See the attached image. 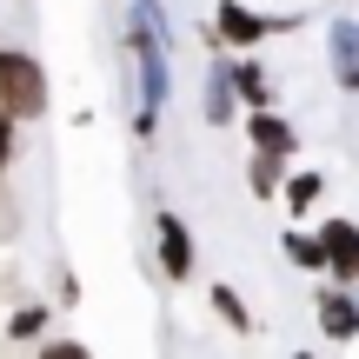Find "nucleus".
<instances>
[{"label":"nucleus","instance_id":"nucleus-1","mask_svg":"<svg viewBox=\"0 0 359 359\" xmlns=\"http://www.w3.org/2000/svg\"><path fill=\"white\" fill-rule=\"evenodd\" d=\"M173 40L154 34L147 20H127V67L140 80V100H133V140H154L160 114H167V93H173V67H167Z\"/></svg>","mask_w":359,"mask_h":359},{"label":"nucleus","instance_id":"nucleus-2","mask_svg":"<svg viewBox=\"0 0 359 359\" xmlns=\"http://www.w3.org/2000/svg\"><path fill=\"white\" fill-rule=\"evenodd\" d=\"M286 27H299V13H253L246 0H219L213 20H206V47H226V53H253L259 40L286 34Z\"/></svg>","mask_w":359,"mask_h":359},{"label":"nucleus","instance_id":"nucleus-3","mask_svg":"<svg viewBox=\"0 0 359 359\" xmlns=\"http://www.w3.org/2000/svg\"><path fill=\"white\" fill-rule=\"evenodd\" d=\"M0 107H7L20 127L53 107V80H47V67H40L27 47H0Z\"/></svg>","mask_w":359,"mask_h":359},{"label":"nucleus","instance_id":"nucleus-4","mask_svg":"<svg viewBox=\"0 0 359 359\" xmlns=\"http://www.w3.org/2000/svg\"><path fill=\"white\" fill-rule=\"evenodd\" d=\"M154 253H160V273H167V286H187V280H193V266H200L193 226L173 213V206H160V213H154Z\"/></svg>","mask_w":359,"mask_h":359},{"label":"nucleus","instance_id":"nucleus-5","mask_svg":"<svg viewBox=\"0 0 359 359\" xmlns=\"http://www.w3.org/2000/svg\"><path fill=\"white\" fill-rule=\"evenodd\" d=\"M313 233H320V246H326V280L359 286V219H346V213H326Z\"/></svg>","mask_w":359,"mask_h":359},{"label":"nucleus","instance_id":"nucleus-6","mask_svg":"<svg viewBox=\"0 0 359 359\" xmlns=\"http://www.w3.org/2000/svg\"><path fill=\"white\" fill-rule=\"evenodd\" d=\"M246 107H240V87H233V67H226V47L213 53V60H206V80H200V120L206 127H233V120H240Z\"/></svg>","mask_w":359,"mask_h":359},{"label":"nucleus","instance_id":"nucleus-7","mask_svg":"<svg viewBox=\"0 0 359 359\" xmlns=\"http://www.w3.org/2000/svg\"><path fill=\"white\" fill-rule=\"evenodd\" d=\"M313 320H320V333L333 339V346L359 339V286H339V280H326L320 293H313Z\"/></svg>","mask_w":359,"mask_h":359},{"label":"nucleus","instance_id":"nucleus-8","mask_svg":"<svg viewBox=\"0 0 359 359\" xmlns=\"http://www.w3.org/2000/svg\"><path fill=\"white\" fill-rule=\"evenodd\" d=\"M326 74H333L339 93H359V20L353 13L326 20Z\"/></svg>","mask_w":359,"mask_h":359},{"label":"nucleus","instance_id":"nucleus-9","mask_svg":"<svg viewBox=\"0 0 359 359\" xmlns=\"http://www.w3.org/2000/svg\"><path fill=\"white\" fill-rule=\"evenodd\" d=\"M246 140L259 147V154H280V160H293L299 154V133H293V120L280 114V107H246Z\"/></svg>","mask_w":359,"mask_h":359},{"label":"nucleus","instance_id":"nucleus-10","mask_svg":"<svg viewBox=\"0 0 359 359\" xmlns=\"http://www.w3.org/2000/svg\"><path fill=\"white\" fill-rule=\"evenodd\" d=\"M206 306H213V320L219 326H226V333H240V339H253V306H246V293H240V286H226V280H213V286H206Z\"/></svg>","mask_w":359,"mask_h":359},{"label":"nucleus","instance_id":"nucleus-11","mask_svg":"<svg viewBox=\"0 0 359 359\" xmlns=\"http://www.w3.org/2000/svg\"><path fill=\"white\" fill-rule=\"evenodd\" d=\"M280 253H286V266H293V273H313V280H326V246H320V233L286 226V233H280Z\"/></svg>","mask_w":359,"mask_h":359},{"label":"nucleus","instance_id":"nucleus-12","mask_svg":"<svg viewBox=\"0 0 359 359\" xmlns=\"http://www.w3.org/2000/svg\"><path fill=\"white\" fill-rule=\"evenodd\" d=\"M226 67H233V87H240V107H273V80L253 53H226Z\"/></svg>","mask_w":359,"mask_h":359},{"label":"nucleus","instance_id":"nucleus-13","mask_svg":"<svg viewBox=\"0 0 359 359\" xmlns=\"http://www.w3.org/2000/svg\"><path fill=\"white\" fill-rule=\"evenodd\" d=\"M280 187H286V160L253 147V160H246V193H253L259 206H273V200H280Z\"/></svg>","mask_w":359,"mask_h":359},{"label":"nucleus","instance_id":"nucleus-14","mask_svg":"<svg viewBox=\"0 0 359 359\" xmlns=\"http://www.w3.org/2000/svg\"><path fill=\"white\" fill-rule=\"evenodd\" d=\"M320 193H326V173L320 167H299V173H286L280 200H286V213H293V219H306L313 206H320Z\"/></svg>","mask_w":359,"mask_h":359},{"label":"nucleus","instance_id":"nucleus-15","mask_svg":"<svg viewBox=\"0 0 359 359\" xmlns=\"http://www.w3.org/2000/svg\"><path fill=\"white\" fill-rule=\"evenodd\" d=\"M47 326H53L47 306H20V313L7 320V339H13V346H40V339H47Z\"/></svg>","mask_w":359,"mask_h":359},{"label":"nucleus","instance_id":"nucleus-16","mask_svg":"<svg viewBox=\"0 0 359 359\" xmlns=\"http://www.w3.org/2000/svg\"><path fill=\"white\" fill-rule=\"evenodd\" d=\"M13 140H20V120H13L7 107H0V173L13 167Z\"/></svg>","mask_w":359,"mask_h":359},{"label":"nucleus","instance_id":"nucleus-17","mask_svg":"<svg viewBox=\"0 0 359 359\" xmlns=\"http://www.w3.org/2000/svg\"><path fill=\"white\" fill-rule=\"evenodd\" d=\"M40 353H47V359H80L87 346H80V339H67V333H47V339H40Z\"/></svg>","mask_w":359,"mask_h":359}]
</instances>
